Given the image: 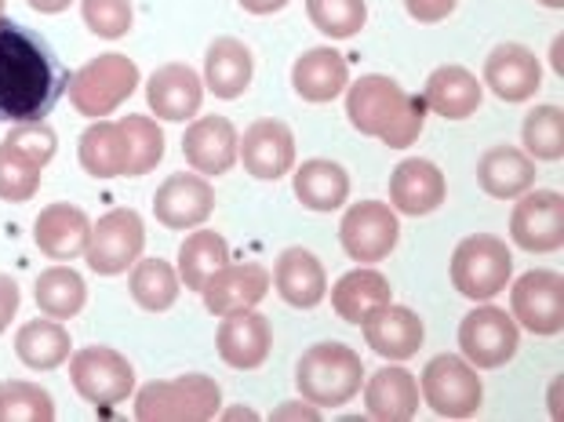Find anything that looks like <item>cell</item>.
Instances as JSON below:
<instances>
[{
	"instance_id": "11",
	"label": "cell",
	"mask_w": 564,
	"mask_h": 422,
	"mask_svg": "<svg viewBox=\"0 0 564 422\" xmlns=\"http://www.w3.org/2000/svg\"><path fill=\"white\" fill-rule=\"evenodd\" d=\"M459 349L477 371L502 368L507 360L518 357L521 328L507 310L477 306L474 313H466L463 324H459Z\"/></svg>"
},
{
	"instance_id": "18",
	"label": "cell",
	"mask_w": 564,
	"mask_h": 422,
	"mask_svg": "<svg viewBox=\"0 0 564 422\" xmlns=\"http://www.w3.org/2000/svg\"><path fill=\"white\" fill-rule=\"evenodd\" d=\"M448 197V178L423 156H408L390 175V208L398 215H430Z\"/></svg>"
},
{
	"instance_id": "16",
	"label": "cell",
	"mask_w": 564,
	"mask_h": 422,
	"mask_svg": "<svg viewBox=\"0 0 564 422\" xmlns=\"http://www.w3.org/2000/svg\"><path fill=\"white\" fill-rule=\"evenodd\" d=\"M237 161L245 164V172L251 178H262V183H273V178H284L295 167V136L292 128L278 117H262L256 120L241 147H237Z\"/></svg>"
},
{
	"instance_id": "17",
	"label": "cell",
	"mask_w": 564,
	"mask_h": 422,
	"mask_svg": "<svg viewBox=\"0 0 564 422\" xmlns=\"http://www.w3.org/2000/svg\"><path fill=\"white\" fill-rule=\"evenodd\" d=\"M270 284H273V277L262 262H226V267L215 270L200 288L204 310L215 313V317L234 313V310H251L270 295Z\"/></svg>"
},
{
	"instance_id": "42",
	"label": "cell",
	"mask_w": 564,
	"mask_h": 422,
	"mask_svg": "<svg viewBox=\"0 0 564 422\" xmlns=\"http://www.w3.org/2000/svg\"><path fill=\"white\" fill-rule=\"evenodd\" d=\"M80 15L95 37H102V41L128 37L131 22H135L131 0H80Z\"/></svg>"
},
{
	"instance_id": "19",
	"label": "cell",
	"mask_w": 564,
	"mask_h": 422,
	"mask_svg": "<svg viewBox=\"0 0 564 422\" xmlns=\"http://www.w3.org/2000/svg\"><path fill=\"white\" fill-rule=\"evenodd\" d=\"M485 84L502 102H528L543 88V63L524 44H499L485 58Z\"/></svg>"
},
{
	"instance_id": "3",
	"label": "cell",
	"mask_w": 564,
	"mask_h": 422,
	"mask_svg": "<svg viewBox=\"0 0 564 422\" xmlns=\"http://www.w3.org/2000/svg\"><path fill=\"white\" fill-rule=\"evenodd\" d=\"M365 365L361 354L346 343H317L310 346L295 365V386L303 401L317 408H343L361 393Z\"/></svg>"
},
{
	"instance_id": "1",
	"label": "cell",
	"mask_w": 564,
	"mask_h": 422,
	"mask_svg": "<svg viewBox=\"0 0 564 422\" xmlns=\"http://www.w3.org/2000/svg\"><path fill=\"white\" fill-rule=\"evenodd\" d=\"M69 88V74L37 30L0 15V125L44 120Z\"/></svg>"
},
{
	"instance_id": "29",
	"label": "cell",
	"mask_w": 564,
	"mask_h": 422,
	"mask_svg": "<svg viewBox=\"0 0 564 422\" xmlns=\"http://www.w3.org/2000/svg\"><path fill=\"white\" fill-rule=\"evenodd\" d=\"M535 161L518 147H491L477 161V183L496 201H513L535 186Z\"/></svg>"
},
{
	"instance_id": "49",
	"label": "cell",
	"mask_w": 564,
	"mask_h": 422,
	"mask_svg": "<svg viewBox=\"0 0 564 422\" xmlns=\"http://www.w3.org/2000/svg\"><path fill=\"white\" fill-rule=\"evenodd\" d=\"M554 69L564 77V33H561V37H554Z\"/></svg>"
},
{
	"instance_id": "43",
	"label": "cell",
	"mask_w": 564,
	"mask_h": 422,
	"mask_svg": "<svg viewBox=\"0 0 564 422\" xmlns=\"http://www.w3.org/2000/svg\"><path fill=\"white\" fill-rule=\"evenodd\" d=\"M8 139H11V142H19L22 150H30L44 167L52 164V156H55V150H58V136L44 125V120H26V125H15V128H11V136H8Z\"/></svg>"
},
{
	"instance_id": "40",
	"label": "cell",
	"mask_w": 564,
	"mask_h": 422,
	"mask_svg": "<svg viewBox=\"0 0 564 422\" xmlns=\"http://www.w3.org/2000/svg\"><path fill=\"white\" fill-rule=\"evenodd\" d=\"M55 401L44 386L30 379L0 382V422H52Z\"/></svg>"
},
{
	"instance_id": "51",
	"label": "cell",
	"mask_w": 564,
	"mask_h": 422,
	"mask_svg": "<svg viewBox=\"0 0 564 422\" xmlns=\"http://www.w3.org/2000/svg\"><path fill=\"white\" fill-rule=\"evenodd\" d=\"M0 15H4V0H0Z\"/></svg>"
},
{
	"instance_id": "12",
	"label": "cell",
	"mask_w": 564,
	"mask_h": 422,
	"mask_svg": "<svg viewBox=\"0 0 564 422\" xmlns=\"http://www.w3.org/2000/svg\"><path fill=\"white\" fill-rule=\"evenodd\" d=\"M401 240L398 212L387 201H361L343 215L339 223V245L354 262L371 267V262L390 259V251Z\"/></svg>"
},
{
	"instance_id": "14",
	"label": "cell",
	"mask_w": 564,
	"mask_h": 422,
	"mask_svg": "<svg viewBox=\"0 0 564 422\" xmlns=\"http://www.w3.org/2000/svg\"><path fill=\"white\" fill-rule=\"evenodd\" d=\"M215 190L208 175L200 172H175L153 193V215L167 230H197L212 219Z\"/></svg>"
},
{
	"instance_id": "7",
	"label": "cell",
	"mask_w": 564,
	"mask_h": 422,
	"mask_svg": "<svg viewBox=\"0 0 564 422\" xmlns=\"http://www.w3.org/2000/svg\"><path fill=\"white\" fill-rule=\"evenodd\" d=\"M419 397L430 404V412L441 419H470L485 404V382L466 357L437 354L423 368Z\"/></svg>"
},
{
	"instance_id": "44",
	"label": "cell",
	"mask_w": 564,
	"mask_h": 422,
	"mask_svg": "<svg viewBox=\"0 0 564 422\" xmlns=\"http://www.w3.org/2000/svg\"><path fill=\"white\" fill-rule=\"evenodd\" d=\"M459 8V0H404V11L412 15L415 22H444L452 11Z\"/></svg>"
},
{
	"instance_id": "47",
	"label": "cell",
	"mask_w": 564,
	"mask_h": 422,
	"mask_svg": "<svg viewBox=\"0 0 564 422\" xmlns=\"http://www.w3.org/2000/svg\"><path fill=\"white\" fill-rule=\"evenodd\" d=\"M248 15H273V11H281L288 8V0H237Z\"/></svg>"
},
{
	"instance_id": "5",
	"label": "cell",
	"mask_w": 564,
	"mask_h": 422,
	"mask_svg": "<svg viewBox=\"0 0 564 422\" xmlns=\"http://www.w3.org/2000/svg\"><path fill=\"white\" fill-rule=\"evenodd\" d=\"M139 66L131 63L128 55H117V52H106L91 63H84L77 74H69V102L80 117H110L113 110L135 95L139 88Z\"/></svg>"
},
{
	"instance_id": "34",
	"label": "cell",
	"mask_w": 564,
	"mask_h": 422,
	"mask_svg": "<svg viewBox=\"0 0 564 422\" xmlns=\"http://www.w3.org/2000/svg\"><path fill=\"white\" fill-rule=\"evenodd\" d=\"M128 292L135 299L139 310L147 313H164L175 306L178 292H183V281H178V270L164 259H135V270L128 277Z\"/></svg>"
},
{
	"instance_id": "22",
	"label": "cell",
	"mask_w": 564,
	"mask_h": 422,
	"mask_svg": "<svg viewBox=\"0 0 564 422\" xmlns=\"http://www.w3.org/2000/svg\"><path fill=\"white\" fill-rule=\"evenodd\" d=\"M361 328H365V343L371 346V354H379L387 360L415 357L426 339V328H423V321H419V313L408 306H398L393 299L371 313Z\"/></svg>"
},
{
	"instance_id": "20",
	"label": "cell",
	"mask_w": 564,
	"mask_h": 422,
	"mask_svg": "<svg viewBox=\"0 0 564 422\" xmlns=\"http://www.w3.org/2000/svg\"><path fill=\"white\" fill-rule=\"evenodd\" d=\"M33 240H37L41 256L55 259V262H74L88 251L91 240V219L88 212L77 208V204H47L33 223Z\"/></svg>"
},
{
	"instance_id": "24",
	"label": "cell",
	"mask_w": 564,
	"mask_h": 422,
	"mask_svg": "<svg viewBox=\"0 0 564 422\" xmlns=\"http://www.w3.org/2000/svg\"><path fill=\"white\" fill-rule=\"evenodd\" d=\"M273 288H278V295L288 306L314 310L328 295V273H324V262L310 248H288L278 256V267H273Z\"/></svg>"
},
{
	"instance_id": "15",
	"label": "cell",
	"mask_w": 564,
	"mask_h": 422,
	"mask_svg": "<svg viewBox=\"0 0 564 422\" xmlns=\"http://www.w3.org/2000/svg\"><path fill=\"white\" fill-rule=\"evenodd\" d=\"M215 349H219L223 365L237 371H256L267 365L273 349V324L267 313L251 310H234L223 313L219 332H215Z\"/></svg>"
},
{
	"instance_id": "31",
	"label": "cell",
	"mask_w": 564,
	"mask_h": 422,
	"mask_svg": "<svg viewBox=\"0 0 564 422\" xmlns=\"http://www.w3.org/2000/svg\"><path fill=\"white\" fill-rule=\"evenodd\" d=\"M390 299H393L390 281L379 270H350L332 288V310L339 313L346 324H357V328H361L379 306H387Z\"/></svg>"
},
{
	"instance_id": "2",
	"label": "cell",
	"mask_w": 564,
	"mask_h": 422,
	"mask_svg": "<svg viewBox=\"0 0 564 422\" xmlns=\"http://www.w3.org/2000/svg\"><path fill=\"white\" fill-rule=\"evenodd\" d=\"M426 99L408 95L398 80L368 74L346 84V117L361 136L382 139L393 150H408L426 125Z\"/></svg>"
},
{
	"instance_id": "25",
	"label": "cell",
	"mask_w": 564,
	"mask_h": 422,
	"mask_svg": "<svg viewBox=\"0 0 564 422\" xmlns=\"http://www.w3.org/2000/svg\"><path fill=\"white\" fill-rule=\"evenodd\" d=\"M426 110L444 120H466L481 110L485 88L466 66H437L423 88Z\"/></svg>"
},
{
	"instance_id": "35",
	"label": "cell",
	"mask_w": 564,
	"mask_h": 422,
	"mask_svg": "<svg viewBox=\"0 0 564 422\" xmlns=\"http://www.w3.org/2000/svg\"><path fill=\"white\" fill-rule=\"evenodd\" d=\"M33 299H37V310L44 317L74 321L84 303H88V284H84V277L74 267H52L37 277Z\"/></svg>"
},
{
	"instance_id": "41",
	"label": "cell",
	"mask_w": 564,
	"mask_h": 422,
	"mask_svg": "<svg viewBox=\"0 0 564 422\" xmlns=\"http://www.w3.org/2000/svg\"><path fill=\"white\" fill-rule=\"evenodd\" d=\"M310 22L332 41H350L365 30L368 4L365 0H306Z\"/></svg>"
},
{
	"instance_id": "27",
	"label": "cell",
	"mask_w": 564,
	"mask_h": 422,
	"mask_svg": "<svg viewBox=\"0 0 564 422\" xmlns=\"http://www.w3.org/2000/svg\"><path fill=\"white\" fill-rule=\"evenodd\" d=\"M251 52L245 41L237 37H215L212 47L204 52V88H208L215 99H241L251 84Z\"/></svg>"
},
{
	"instance_id": "30",
	"label": "cell",
	"mask_w": 564,
	"mask_h": 422,
	"mask_svg": "<svg viewBox=\"0 0 564 422\" xmlns=\"http://www.w3.org/2000/svg\"><path fill=\"white\" fill-rule=\"evenodd\" d=\"M292 172L295 197L310 212H339L346 197H350V175H346L343 164L314 156V161H303Z\"/></svg>"
},
{
	"instance_id": "37",
	"label": "cell",
	"mask_w": 564,
	"mask_h": 422,
	"mask_svg": "<svg viewBox=\"0 0 564 422\" xmlns=\"http://www.w3.org/2000/svg\"><path fill=\"white\" fill-rule=\"evenodd\" d=\"M124 142V175L142 178L161 164L164 156V131L153 117L147 113H128L124 120H117Z\"/></svg>"
},
{
	"instance_id": "26",
	"label": "cell",
	"mask_w": 564,
	"mask_h": 422,
	"mask_svg": "<svg viewBox=\"0 0 564 422\" xmlns=\"http://www.w3.org/2000/svg\"><path fill=\"white\" fill-rule=\"evenodd\" d=\"M346 84H350V66H346V58L339 52H332V47H310L292 66V88L299 99H306V102L321 106V102L339 99L346 91Z\"/></svg>"
},
{
	"instance_id": "46",
	"label": "cell",
	"mask_w": 564,
	"mask_h": 422,
	"mask_svg": "<svg viewBox=\"0 0 564 422\" xmlns=\"http://www.w3.org/2000/svg\"><path fill=\"white\" fill-rule=\"evenodd\" d=\"M273 419H310V422H317V419H321V412H317V404L292 401V404H281L278 412H273Z\"/></svg>"
},
{
	"instance_id": "45",
	"label": "cell",
	"mask_w": 564,
	"mask_h": 422,
	"mask_svg": "<svg viewBox=\"0 0 564 422\" xmlns=\"http://www.w3.org/2000/svg\"><path fill=\"white\" fill-rule=\"evenodd\" d=\"M19 303H22V292H19L15 277H11V273H0V335L8 332L11 317L19 313Z\"/></svg>"
},
{
	"instance_id": "23",
	"label": "cell",
	"mask_w": 564,
	"mask_h": 422,
	"mask_svg": "<svg viewBox=\"0 0 564 422\" xmlns=\"http://www.w3.org/2000/svg\"><path fill=\"white\" fill-rule=\"evenodd\" d=\"M147 102L161 120H189L204 102V80L186 63H164L147 80Z\"/></svg>"
},
{
	"instance_id": "39",
	"label": "cell",
	"mask_w": 564,
	"mask_h": 422,
	"mask_svg": "<svg viewBox=\"0 0 564 422\" xmlns=\"http://www.w3.org/2000/svg\"><path fill=\"white\" fill-rule=\"evenodd\" d=\"M521 139H524V153L532 156V161H546V164L561 161L564 156V110L554 102L535 106V110L524 117Z\"/></svg>"
},
{
	"instance_id": "10",
	"label": "cell",
	"mask_w": 564,
	"mask_h": 422,
	"mask_svg": "<svg viewBox=\"0 0 564 422\" xmlns=\"http://www.w3.org/2000/svg\"><path fill=\"white\" fill-rule=\"evenodd\" d=\"M510 317L518 328L532 335H561L564 332V277L557 270H528L510 281Z\"/></svg>"
},
{
	"instance_id": "4",
	"label": "cell",
	"mask_w": 564,
	"mask_h": 422,
	"mask_svg": "<svg viewBox=\"0 0 564 422\" xmlns=\"http://www.w3.org/2000/svg\"><path fill=\"white\" fill-rule=\"evenodd\" d=\"M223 390L208 376L153 379L135 393L139 422H208L219 415Z\"/></svg>"
},
{
	"instance_id": "9",
	"label": "cell",
	"mask_w": 564,
	"mask_h": 422,
	"mask_svg": "<svg viewBox=\"0 0 564 422\" xmlns=\"http://www.w3.org/2000/svg\"><path fill=\"white\" fill-rule=\"evenodd\" d=\"M147 248V226L135 208H113L106 212L99 223H91V240H88V267L99 277H117L128 267H135V259Z\"/></svg>"
},
{
	"instance_id": "38",
	"label": "cell",
	"mask_w": 564,
	"mask_h": 422,
	"mask_svg": "<svg viewBox=\"0 0 564 422\" xmlns=\"http://www.w3.org/2000/svg\"><path fill=\"white\" fill-rule=\"evenodd\" d=\"M44 178V164L30 150H22L19 142L4 139L0 142V201L22 204L37 197Z\"/></svg>"
},
{
	"instance_id": "36",
	"label": "cell",
	"mask_w": 564,
	"mask_h": 422,
	"mask_svg": "<svg viewBox=\"0 0 564 422\" xmlns=\"http://www.w3.org/2000/svg\"><path fill=\"white\" fill-rule=\"evenodd\" d=\"M77 156H80V167L91 178H121L124 175V142H121L117 120H106V117L95 120L77 142Z\"/></svg>"
},
{
	"instance_id": "13",
	"label": "cell",
	"mask_w": 564,
	"mask_h": 422,
	"mask_svg": "<svg viewBox=\"0 0 564 422\" xmlns=\"http://www.w3.org/2000/svg\"><path fill=\"white\" fill-rule=\"evenodd\" d=\"M510 237L521 251L554 256L564 248V197L557 190H524L510 215Z\"/></svg>"
},
{
	"instance_id": "32",
	"label": "cell",
	"mask_w": 564,
	"mask_h": 422,
	"mask_svg": "<svg viewBox=\"0 0 564 422\" xmlns=\"http://www.w3.org/2000/svg\"><path fill=\"white\" fill-rule=\"evenodd\" d=\"M69 349H74V339H69L66 324L55 317L26 321L15 335V357L33 371L63 368L69 360Z\"/></svg>"
},
{
	"instance_id": "48",
	"label": "cell",
	"mask_w": 564,
	"mask_h": 422,
	"mask_svg": "<svg viewBox=\"0 0 564 422\" xmlns=\"http://www.w3.org/2000/svg\"><path fill=\"white\" fill-rule=\"evenodd\" d=\"M33 11H41V15H63V11L74 4V0H26Z\"/></svg>"
},
{
	"instance_id": "8",
	"label": "cell",
	"mask_w": 564,
	"mask_h": 422,
	"mask_svg": "<svg viewBox=\"0 0 564 422\" xmlns=\"http://www.w3.org/2000/svg\"><path fill=\"white\" fill-rule=\"evenodd\" d=\"M69 382L80 393V401L95 408H113L135 390V368L113 346H84L69 354Z\"/></svg>"
},
{
	"instance_id": "50",
	"label": "cell",
	"mask_w": 564,
	"mask_h": 422,
	"mask_svg": "<svg viewBox=\"0 0 564 422\" xmlns=\"http://www.w3.org/2000/svg\"><path fill=\"white\" fill-rule=\"evenodd\" d=\"M543 8H550V11H561L564 8V0H539Z\"/></svg>"
},
{
	"instance_id": "33",
	"label": "cell",
	"mask_w": 564,
	"mask_h": 422,
	"mask_svg": "<svg viewBox=\"0 0 564 422\" xmlns=\"http://www.w3.org/2000/svg\"><path fill=\"white\" fill-rule=\"evenodd\" d=\"M226 262H230V245H226L223 234L215 230H189V237L178 245V281H183L189 292H200L204 281L223 270Z\"/></svg>"
},
{
	"instance_id": "21",
	"label": "cell",
	"mask_w": 564,
	"mask_h": 422,
	"mask_svg": "<svg viewBox=\"0 0 564 422\" xmlns=\"http://www.w3.org/2000/svg\"><path fill=\"white\" fill-rule=\"evenodd\" d=\"M237 147H241V136H237L234 120L226 117H200L186 128L183 136V156L186 164L200 175H226L237 164Z\"/></svg>"
},
{
	"instance_id": "6",
	"label": "cell",
	"mask_w": 564,
	"mask_h": 422,
	"mask_svg": "<svg viewBox=\"0 0 564 422\" xmlns=\"http://www.w3.org/2000/svg\"><path fill=\"white\" fill-rule=\"evenodd\" d=\"M513 277V256L507 240L496 234H470L463 237L452 251V284L455 292L474 299V303H488L507 292Z\"/></svg>"
},
{
	"instance_id": "28",
	"label": "cell",
	"mask_w": 564,
	"mask_h": 422,
	"mask_svg": "<svg viewBox=\"0 0 564 422\" xmlns=\"http://www.w3.org/2000/svg\"><path fill=\"white\" fill-rule=\"evenodd\" d=\"M365 386V408L379 422H408L419 412V379L408 368H379Z\"/></svg>"
}]
</instances>
